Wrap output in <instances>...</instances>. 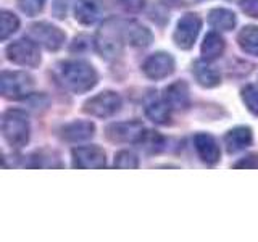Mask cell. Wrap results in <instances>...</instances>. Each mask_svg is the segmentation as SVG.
<instances>
[{"instance_id":"1","label":"cell","mask_w":258,"mask_h":242,"mask_svg":"<svg viewBox=\"0 0 258 242\" xmlns=\"http://www.w3.org/2000/svg\"><path fill=\"white\" fill-rule=\"evenodd\" d=\"M60 79L68 91L75 94H84L97 84V73L83 60H70L61 63Z\"/></svg>"},{"instance_id":"2","label":"cell","mask_w":258,"mask_h":242,"mask_svg":"<svg viewBox=\"0 0 258 242\" xmlns=\"http://www.w3.org/2000/svg\"><path fill=\"white\" fill-rule=\"evenodd\" d=\"M124 32H123V23H118L115 18H110L105 21L95 37V47L99 53L107 60H113L123 52Z\"/></svg>"},{"instance_id":"3","label":"cell","mask_w":258,"mask_h":242,"mask_svg":"<svg viewBox=\"0 0 258 242\" xmlns=\"http://www.w3.org/2000/svg\"><path fill=\"white\" fill-rule=\"evenodd\" d=\"M2 131L7 142L15 149H21L29 141V121L23 110H8L2 118Z\"/></svg>"},{"instance_id":"4","label":"cell","mask_w":258,"mask_h":242,"mask_svg":"<svg viewBox=\"0 0 258 242\" xmlns=\"http://www.w3.org/2000/svg\"><path fill=\"white\" fill-rule=\"evenodd\" d=\"M34 87V81L23 71H4L0 79V89L5 99L20 100L28 97Z\"/></svg>"},{"instance_id":"5","label":"cell","mask_w":258,"mask_h":242,"mask_svg":"<svg viewBox=\"0 0 258 242\" xmlns=\"http://www.w3.org/2000/svg\"><path fill=\"white\" fill-rule=\"evenodd\" d=\"M29 37L47 50H58L67 40V34L50 23H36L29 28Z\"/></svg>"},{"instance_id":"6","label":"cell","mask_w":258,"mask_h":242,"mask_svg":"<svg viewBox=\"0 0 258 242\" xmlns=\"http://www.w3.org/2000/svg\"><path fill=\"white\" fill-rule=\"evenodd\" d=\"M7 55L8 60L16 65H21V67L34 68L40 63L39 47L34 40L29 39H20L16 42L10 44L7 47Z\"/></svg>"},{"instance_id":"7","label":"cell","mask_w":258,"mask_h":242,"mask_svg":"<svg viewBox=\"0 0 258 242\" xmlns=\"http://www.w3.org/2000/svg\"><path fill=\"white\" fill-rule=\"evenodd\" d=\"M121 107V99L116 92L105 91L97 94L92 99L84 103V111L91 116L97 118H108L113 116Z\"/></svg>"},{"instance_id":"8","label":"cell","mask_w":258,"mask_h":242,"mask_svg":"<svg viewBox=\"0 0 258 242\" xmlns=\"http://www.w3.org/2000/svg\"><path fill=\"white\" fill-rule=\"evenodd\" d=\"M200 28H202V21L199 18V15L196 13L184 15L179 20V23H177V28L174 31V42L177 44V47L185 48V50L190 48L194 42H196Z\"/></svg>"},{"instance_id":"9","label":"cell","mask_w":258,"mask_h":242,"mask_svg":"<svg viewBox=\"0 0 258 242\" xmlns=\"http://www.w3.org/2000/svg\"><path fill=\"white\" fill-rule=\"evenodd\" d=\"M144 136V125L141 121H123L113 123L107 128V137L111 142H139Z\"/></svg>"},{"instance_id":"10","label":"cell","mask_w":258,"mask_h":242,"mask_svg":"<svg viewBox=\"0 0 258 242\" xmlns=\"http://www.w3.org/2000/svg\"><path fill=\"white\" fill-rule=\"evenodd\" d=\"M105 165H107L105 152L97 145L73 149V166L75 168H103Z\"/></svg>"},{"instance_id":"11","label":"cell","mask_w":258,"mask_h":242,"mask_svg":"<svg viewBox=\"0 0 258 242\" xmlns=\"http://www.w3.org/2000/svg\"><path fill=\"white\" fill-rule=\"evenodd\" d=\"M142 68L150 79H163L174 71V60L169 53L158 52L149 56Z\"/></svg>"},{"instance_id":"12","label":"cell","mask_w":258,"mask_h":242,"mask_svg":"<svg viewBox=\"0 0 258 242\" xmlns=\"http://www.w3.org/2000/svg\"><path fill=\"white\" fill-rule=\"evenodd\" d=\"M194 144H196L197 153L205 163L215 165L220 161L221 150H220V145H218L213 136L205 134V133H199L196 137H194Z\"/></svg>"},{"instance_id":"13","label":"cell","mask_w":258,"mask_h":242,"mask_svg":"<svg viewBox=\"0 0 258 242\" xmlns=\"http://www.w3.org/2000/svg\"><path fill=\"white\" fill-rule=\"evenodd\" d=\"M165 102L169 105V108L173 110H184L190 105V95H189V87L182 81L168 86L165 89Z\"/></svg>"},{"instance_id":"14","label":"cell","mask_w":258,"mask_h":242,"mask_svg":"<svg viewBox=\"0 0 258 242\" xmlns=\"http://www.w3.org/2000/svg\"><path fill=\"white\" fill-rule=\"evenodd\" d=\"M103 13L102 0H78L75 5L76 20L83 24H94Z\"/></svg>"},{"instance_id":"15","label":"cell","mask_w":258,"mask_h":242,"mask_svg":"<svg viewBox=\"0 0 258 242\" xmlns=\"http://www.w3.org/2000/svg\"><path fill=\"white\" fill-rule=\"evenodd\" d=\"M95 133V126L91 121H73L61 129V136L68 142H83L91 139Z\"/></svg>"},{"instance_id":"16","label":"cell","mask_w":258,"mask_h":242,"mask_svg":"<svg viewBox=\"0 0 258 242\" xmlns=\"http://www.w3.org/2000/svg\"><path fill=\"white\" fill-rule=\"evenodd\" d=\"M124 40L134 47H147L152 42V32L137 21L123 23Z\"/></svg>"},{"instance_id":"17","label":"cell","mask_w":258,"mask_h":242,"mask_svg":"<svg viewBox=\"0 0 258 242\" xmlns=\"http://www.w3.org/2000/svg\"><path fill=\"white\" fill-rule=\"evenodd\" d=\"M224 144L229 153H236L247 149L252 144V129L247 126H237L231 129L224 137Z\"/></svg>"},{"instance_id":"18","label":"cell","mask_w":258,"mask_h":242,"mask_svg":"<svg viewBox=\"0 0 258 242\" xmlns=\"http://www.w3.org/2000/svg\"><path fill=\"white\" fill-rule=\"evenodd\" d=\"M194 76H196L197 79V83L200 86H204V87H216L218 84H220V75H218V71L215 68H212L210 65L205 62H196L194 63Z\"/></svg>"},{"instance_id":"19","label":"cell","mask_w":258,"mask_h":242,"mask_svg":"<svg viewBox=\"0 0 258 242\" xmlns=\"http://www.w3.org/2000/svg\"><path fill=\"white\" fill-rule=\"evenodd\" d=\"M224 52V40L218 32H210L205 36L204 44H202V56L207 62L220 58Z\"/></svg>"},{"instance_id":"20","label":"cell","mask_w":258,"mask_h":242,"mask_svg":"<svg viewBox=\"0 0 258 242\" xmlns=\"http://www.w3.org/2000/svg\"><path fill=\"white\" fill-rule=\"evenodd\" d=\"M208 21L218 31H231L236 26V15L226 8H215L210 12Z\"/></svg>"},{"instance_id":"21","label":"cell","mask_w":258,"mask_h":242,"mask_svg":"<svg viewBox=\"0 0 258 242\" xmlns=\"http://www.w3.org/2000/svg\"><path fill=\"white\" fill-rule=\"evenodd\" d=\"M145 113L147 116L157 125H166L169 121V105L160 99H153L150 102H147L145 105Z\"/></svg>"},{"instance_id":"22","label":"cell","mask_w":258,"mask_h":242,"mask_svg":"<svg viewBox=\"0 0 258 242\" xmlns=\"http://www.w3.org/2000/svg\"><path fill=\"white\" fill-rule=\"evenodd\" d=\"M240 48L248 55L258 56V28L256 26H247L244 28L237 36Z\"/></svg>"},{"instance_id":"23","label":"cell","mask_w":258,"mask_h":242,"mask_svg":"<svg viewBox=\"0 0 258 242\" xmlns=\"http://www.w3.org/2000/svg\"><path fill=\"white\" fill-rule=\"evenodd\" d=\"M20 26V20L10 12L4 10L0 13V39L5 40L10 37L13 32H16Z\"/></svg>"},{"instance_id":"24","label":"cell","mask_w":258,"mask_h":242,"mask_svg":"<svg viewBox=\"0 0 258 242\" xmlns=\"http://www.w3.org/2000/svg\"><path fill=\"white\" fill-rule=\"evenodd\" d=\"M142 144V147L147 150V152H152V153H158L165 149V139L163 136H160L158 133H153V131H147L144 133L142 139L139 141Z\"/></svg>"},{"instance_id":"25","label":"cell","mask_w":258,"mask_h":242,"mask_svg":"<svg viewBox=\"0 0 258 242\" xmlns=\"http://www.w3.org/2000/svg\"><path fill=\"white\" fill-rule=\"evenodd\" d=\"M139 166V160L133 152L123 150L115 157V168H124V169H134Z\"/></svg>"},{"instance_id":"26","label":"cell","mask_w":258,"mask_h":242,"mask_svg":"<svg viewBox=\"0 0 258 242\" xmlns=\"http://www.w3.org/2000/svg\"><path fill=\"white\" fill-rule=\"evenodd\" d=\"M242 99H244L247 108L258 115V89L255 86H247L244 91H242Z\"/></svg>"},{"instance_id":"27","label":"cell","mask_w":258,"mask_h":242,"mask_svg":"<svg viewBox=\"0 0 258 242\" xmlns=\"http://www.w3.org/2000/svg\"><path fill=\"white\" fill-rule=\"evenodd\" d=\"M44 5L45 0H18V7L21 8V12L29 16H36L39 12H42Z\"/></svg>"},{"instance_id":"28","label":"cell","mask_w":258,"mask_h":242,"mask_svg":"<svg viewBox=\"0 0 258 242\" xmlns=\"http://www.w3.org/2000/svg\"><path fill=\"white\" fill-rule=\"evenodd\" d=\"M116 2L127 13H137V12H141L142 8H144V5H145V0H116Z\"/></svg>"},{"instance_id":"29","label":"cell","mask_w":258,"mask_h":242,"mask_svg":"<svg viewBox=\"0 0 258 242\" xmlns=\"http://www.w3.org/2000/svg\"><path fill=\"white\" fill-rule=\"evenodd\" d=\"M242 12L247 13L252 18H258V0H242L240 2Z\"/></svg>"},{"instance_id":"30","label":"cell","mask_w":258,"mask_h":242,"mask_svg":"<svg viewBox=\"0 0 258 242\" xmlns=\"http://www.w3.org/2000/svg\"><path fill=\"white\" fill-rule=\"evenodd\" d=\"M234 168H258V153L256 155H250L242 161H239V163L234 165Z\"/></svg>"}]
</instances>
